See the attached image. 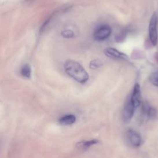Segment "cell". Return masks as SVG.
I'll return each mask as SVG.
<instances>
[{
	"mask_svg": "<svg viewBox=\"0 0 158 158\" xmlns=\"http://www.w3.org/2000/svg\"><path fill=\"white\" fill-rule=\"evenodd\" d=\"M66 74L77 82L84 84L89 79V75L80 64L74 60H68L64 64Z\"/></svg>",
	"mask_w": 158,
	"mask_h": 158,
	"instance_id": "obj_1",
	"label": "cell"
},
{
	"mask_svg": "<svg viewBox=\"0 0 158 158\" xmlns=\"http://www.w3.org/2000/svg\"><path fill=\"white\" fill-rule=\"evenodd\" d=\"M126 140L127 143L133 148L140 147L143 142L142 135L140 133L132 128L128 129L126 133Z\"/></svg>",
	"mask_w": 158,
	"mask_h": 158,
	"instance_id": "obj_2",
	"label": "cell"
},
{
	"mask_svg": "<svg viewBox=\"0 0 158 158\" xmlns=\"http://www.w3.org/2000/svg\"><path fill=\"white\" fill-rule=\"evenodd\" d=\"M135 109L136 108L132 103L131 98L129 96L127 101H125L122 112V120L125 123H127L131 121L134 115Z\"/></svg>",
	"mask_w": 158,
	"mask_h": 158,
	"instance_id": "obj_3",
	"label": "cell"
},
{
	"mask_svg": "<svg viewBox=\"0 0 158 158\" xmlns=\"http://www.w3.org/2000/svg\"><path fill=\"white\" fill-rule=\"evenodd\" d=\"M157 17L156 13L155 12L152 15L149 24V36L151 43L153 46H156L158 41L157 33Z\"/></svg>",
	"mask_w": 158,
	"mask_h": 158,
	"instance_id": "obj_4",
	"label": "cell"
},
{
	"mask_svg": "<svg viewBox=\"0 0 158 158\" xmlns=\"http://www.w3.org/2000/svg\"><path fill=\"white\" fill-rule=\"evenodd\" d=\"M111 28L108 25H102L95 30L93 38L96 41H103L107 39L111 34Z\"/></svg>",
	"mask_w": 158,
	"mask_h": 158,
	"instance_id": "obj_5",
	"label": "cell"
},
{
	"mask_svg": "<svg viewBox=\"0 0 158 158\" xmlns=\"http://www.w3.org/2000/svg\"><path fill=\"white\" fill-rule=\"evenodd\" d=\"M142 115L148 119L155 120L157 117L158 111L157 109L147 103H144L142 105Z\"/></svg>",
	"mask_w": 158,
	"mask_h": 158,
	"instance_id": "obj_6",
	"label": "cell"
},
{
	"mask_svg": "<svg viewBox=\"0 0 158 158\" xmlns=\"http://www.w3.org/2000/svg\"><path fill=\"white\" fill-rule=\"evenodd\" d=\"M132 103L135 108L140 106L142 103V96H141V90L140 86L138 83L135 85L131 95L130 96Z\"/></svg>",
	"mask_w": 158,
	"mask_h": 158,
	"instance_id": "obj_7",
	"label": "cell"
},
{
	"mask_svg": "<svg viewBox=\"0 0 158 158\" xmlns=\"http://www.w3.org/2000/svg\"><path fill=\"white\" fill-rule=\"evenodd\" d=\"M104 54L111 58L119 59H127L128 56L119 52V50L113 48H108L104 49Z\"/></svg>",
	"mask_w": 158,
	"mask_h": 158,
	"instance_id": "obj_8",
	"label": "cell"
},
{
	"mask_svg": "<svg viewBox=\"0 0 158 158\" xmlns=\"http://www.w3.org/2000/svg\"><path fill=\"white\" fill-rule=\"evenodd\" d=\"M99 143V141L96 139H93V140H88V141H83L78 142L77 143V148L78 149L82 150H85L90 147L95 145L96 144Z\"/></svg>",
	"mask_w": 158,
	"mask_h": 158,
	"instance_id": "obj_9",
	"label": "cell"
},
{
	"mask_svg": "<svg viewBox=\"0 0 158 158\" xmlns=\"http://www.w3.org/2000/svg\"><path fill=\"white\" fill-rule=\"evenodd\" d=\"M76 121V117L73 114L66 115L59 119V124L63 125H70L75 123Z\"/></svg>",
	"mask_w": 158,
	"mask_h": 158,
	"instance_id": "obj_10",
	"label": "cell"
},
{
	"mask_svg": "<svg viewBox=\"0 0 158 158\" xmlns=\"http://www.w3.org/2000/svg\"><path fill=\"white\" fill-rule=\"evenodd\" d=\"M21 73L23 77L30 78L31 76V67L29 64H25L21 69Z\"/></svg>",
	"mask_w": 158,
	"mask_h": 158,
	"instance_id": "obj_11",
	"label": "cell"
},
{
	"mask_svg": "<svg viewBox=\"0 0 158 158\" xmlns=\"http://www.w3.org/2000/svg\"><path fill=\"white\" fill-rule=\"evenodd\" d=\"M150 80L153 85L158 87V72H155L151 74Z\"/></svg>",
	"mask_w": 158,
	"mask_h": 158,
	"instance_id": "obj_12",
	"label": "cell"
},
{
	"mask_svg": "<svg viewBox=\"0 0 158 158\" xmlns=\"http://www.w3.org/2000/svg\"><path fill=\"white\" fill-rule=\"evenodd\" d=\"M102 63L99 59H94L90 62V67L92 69H96L101 66Z\"/></svg>",
	"mask_w": 158,
	"mask_h": 158,
	"instance_id": "obj_13",
	"label": "cell"
},
{
	"mask_svg": "<svg viewBox=\"0 0 158 158\" xmlns=\"http://www.w3.org/2000/svg\"><path fill=\"white\" fill-rule=\"evenodd\" d=\"M62 35L64 38H72L74 35V33L71 30H66L62 32Z\"/></svg>",
	"mask_w": 158,
	"mask_h": 158,
	"instance_id": "obj_14",
	"label": "cell"
},
{
	"mask_svg": "<svg viewBox=\"0 0 158 158\" xmlns=\"http://www.w3.org/2000/svg\"><path fill=\"white\" fill-rule=\"evenodd\" d=\"M35 1H36V0H25V1L27 3H32Z\"/></svg>",
	"mask_w": 158,
	"mask_h": 158,
	"instance_id": "obj_15",
	"label": "cell"
}]
</instances>
